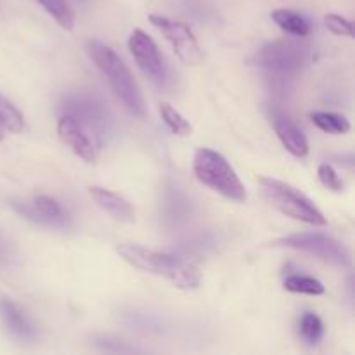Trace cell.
Returning a JSON list of instances; mask_svg holds the SVG:
<instances>
[{"label": "cell", "instance_id": "cell-4", "mask_svg": "<svg viewBox=\"0 0 355 355\" xmlns=\"http://www.w3.org/2000/svg\"><path fill=\"white\" fill-rule=\"evenodd\" d=\"M263 198L272 205L276 210L284 214L286 217L295 220L305 222L311 225H326L328 220L322 215V211L298 189H295L290 184L283 180L272 179V177H262L260 179Z\"/></svg>", "mask_w": 355, "mask_h": 355}, {"label": "cell", "instance_id": "cell-3", "mask_svg": "<svg viewBox=\"0 0 355 355\" xmlns=\"http://www.w3.org/2000/svg\"><path fill=\"white\" fill-rule=\"evenodd\" d=\"M193 170L196 179L224 198L243 203L246 189L227 159L210 148H200L194 153Z\"/></svg>", "mask_w": 355, "mask_h": 355}, {"label": "cell", "instance_id": "cell-1", "mask_svg": "<svg viewBox=\"0 0 355 355\" xmlns=\"http://www.w3.org/2000/svg\"><path fill=\"white\" fill-rule=\"evenodd\" d=\"M87 52H89L94 64L97 66V69L103 73L106 82L110 83L114 96L123 104L125 110L134 116L146 118L148 111H146L144 97H142L134 75L127 68V64L121 61L120 55L99 40H90L87 44Z\"/></svg>", "mask_w": 355, "mask_h": 355}, {"label": "cell", "instance_id": "cell-11", "mask_svg": "<svg viewBox=\"0 0 355 355\" xmlns=\"http://www.w3.org/2000/svg\"><path fill=\"white\" fill-rule=\"evenodd\" d=\"M274 130L291 155L298 156V158H304L309 155V141L297 125L291 123L290 120H284V118H277L274 121Z\"/></svg>", "mask_w": 355, "mask_h": 355}, {"label": "cell", "instance_id": "cell-8", "mask_svg": "<svg viewBox=\"0 0 355 355\" xmlns=\"http://www.w3.org/2000/svg\"><path fill=\"white\" fill-rule=\"evenodd\" d=\"M128 49H130L135 62H137V66L146 76L159 78L163 69L162 58H159L155 40L146 31L139 30V28L132 31V35L128 37Z\"/></svg>", "mask_w": 355, "mask_h": 355}, {"label": "cell", "instance_id": "cell-22", "mask_svg": "<svg viewBox=\"0 0 355 355\" xmlns=\"http://www.w3.org/2000/svg\"><path fill=\"white\" fill-rule=\"evenodd\" d=\"M33 205H35V208H37L38 214L45 218H59L62 214L61 207H59V203L54 200V198L37 196L35 198Z\"/></svg>", "mask_w": 355, "mask_h": 355}, {"label": "cell", "instance_id": "cell-2", "mask_svg": "<svg viewBox=\"0 0 355 355\" xmlns=\"http://www.w3.org/2000/svg\"><path fill=\"white\" fill-rule=\"evenodd\" d=\"M121 259L132 267L155 276L165 277L180 290H194L201 283V272L194 263L175 255L155 252L137 245H120L116 248Z\"/></svg>", "mask_w": 355, "mask_h": 355}, {"label": "cell", "instance_id": "cell-14", "mask_svg": "<svg viewBox=\"0 0 355 355\" xmlns=\"http://www.w3.org/2000/svg\"><path fill=\"white\" fill-rule=\"evenodd\" d=\"M311 120L322 132L333 135H343L350 130V121L342 114L331 113V111H315L311 114Z\"/></svg>", "mask_w": 355, "mask_h": 355}, {"label": "cell", "instance_id": "cell-15", "mask_svg": "<svg viewBox=\"0 0 355 355\" xmlns=\"http://www.w3.org/2000/svg\"><path fill=\"white\" fill-rule=\"evenodd\" d=\"M55 21L64 30H73L75 26V12H73L71 6L68 0H37Z\"/></svg>", "mask_w": 355, "mask_h": 355}, {"label": "cell", "instance_id": "cell-21", "mask_svg": "<svg viewBox=\"0 0 355 355\" xmlns=\"http://www.w3.org/2000/svg\"><path fill=\"white\" fill-rule=\"evenodd\" d=\"M319 180L322 182V186L329 191H335V193H340L343 189V180L340 179V175L336 173V170L333 168L329 163H322L318 170Z\"/></svg>", "mask_w": 355, "mask_h": 355}, {"label": "cell", "instance_id": "cell-7", "mask_svg": "<svg viewBox=\"0 0 355 355\" xmlns=\"http://www.w3.org/2000/svg\"><path fill=\"white\" fill-rule=\"evenodd\" d=\"M305 59H307V51L302 45L286 40L267 44L257 54V62L262 68L277 73L297 71L302 64H305Z\"/></svg>", "mask_w": 355, "mask_h": 355}, {"label": "cell", "instance_id": "cell-18", "mask_svg": "<svg viewBox=\"0 0 355 355\" xmlns=\"http://www.w3.org/2000/svg\"><path fill=\"white\" fill-rule=\"evenodd\" d=\"M159 114H162V120L165 121L166 127H168L175 135H182L184 137V135H189L191 132H193V127H191L189 121H187L175 107L170 106V104L163 103L162 106H159Z\"/></svg>", "mask_w": 355, "mask_h": 355}, {"label": "cell", "instance_id": "cell-16", "mask_svg": "<svg viewBox=\"0 0 355 355\" xmlns=\"http://www.w3.org/2000/svg\"><path fill=\"white\" fill-rule=\"evenodd\" d=\"M284 290L291 291V293H302V295H318L324 293V286H322L321 281L314 279L311 276H300V274H295L284 279L283 283Z\"/></svg>", "mask_w": 355, "mask_h": 355}, {"label": "cell", "instance_id": "cell-19", "mask_svg": "<svg viewBox=\"0 0 355 355\" xmlns=\"http://www.w3.org/2000/svg\"><path fill=\"white\" fill-rule=\"evenodd\" d=\"M300 331L305 342L311 343V345L318 343L319 340H321L322 331H324L322 321L319 319V315L312 314V312H305L300 319Z\"/></svg>", "mask_w": 355, "mask_h": 355}, {"label": "cell", "instance_id": "cell-9", "mask_svg": "<svg viewBox=\"0 0 355 355\" xmlns=\"http://www.w3.org/2000/svg\"><path fill=\"white\" fill-rule=\"evenodd\" d=\"M58 134L61 137V141L66 146H69V149L78 158H82L87 163L96 162V148H94L92 141H90L87 132L83 130V127L80 125V121L76 118L69 116V114H64V116L59 118Z\"/></svg>", "mask_w": 355, "mask_h": 355}, {"label": "cell", "instance_id": "cell-13", "mask_svg": "<svg viewBox=\"0 0 355 355\" xmlns=\"http://www.w3.org/2000/svg\"><path fill=\"white\" fill-rule=\"evenodd\" d=\"M270 17L274 19V23L284 30L286 33L295 35V37H307L311 33V23L309 19H305L300 14L293 12L290 9H276L272 10Z\"/></svg>", "mask_w": 355, "mask_h": 355}, {"label": "cell", "instance_id": "cell-12", "mask_svg": "<svg viewBox=\"0 0 355 355\" xmlns=\"http://www.w3.org/2000/svg\"><path fill=\"white\" fill-rule=\"evenodd\" d=\"M0 315H2L6 326L14 335L21 336V338H31L35 335V329L31 326V322L28 321L24 312L14 302L0 300Z\"/></svg>", "mask_w": 355, "mask_h": 355}, {"label": "cell", "instance_id": "cell-17", "mask_svg": "<svg viewBox=\"0 0 355 355\" xmlns=\"http://www.w3.org/2000/svg\"><path fill=\"white\" fill-rule=\"evenodd\" d=\"M0 127L14 134H19L24 128V118L21 111L2 94H0Z\"/></svg>", "mask_w": 355, "mask_h": 355}, {"label": "cell", "instance_id": "cell-10", "mask_svg": "<svg viewBox=\"0 0 355 355\" xmlns=\"http://www.w3.org/2000/svg\"><path fill=\"white\" fill-rule=\"evenodd\" d=\"M89 194L92 196V200L96 201L97 207L103 208V210L106 211V214H110L114 220L123 222V224H132V222H135L134 207H132L125 198H121L120 194L96 186L90 187Z\"/></svg>", "mask_w": 355, "mask_h": 355}, {"label": "cell", "instance_id": "cell-20", "mask_svg": "<svg viewBox=\"0 0 355 355\" xmlns=\"http://www.w3.org/2000/svg\"><path fill=\"white\" fill-rule=\"evenodd\" d=\"M324 26L335 35H342V37H350V38L354 37L352 21H349L343 16H338V14H326Z\"/></svg>", "mask_w": 355, "mask_h": 355}, {"label": "cell", "instance_id": "cell-6", "mask_svg": "<svg viewBox=\"0 0 355 355\" xmlns=\"http://www.w3.org/2000/svg\"><path fill=\"white\" fill-rule=\"evenodd\" d=\"M149 21L165 35L175 55L184 64L196 66L203 61V52H201L200 44H198L196 37L187 24L172 19V17L159 16V14H151Z\"/></svg>", "mask_w": 355, "mask_h": 355}, {"label": "cell", "instance_id": "cell-5", "mask_svg": "<svg viewBox=\"0 0 355 355\" xmlns=\"http://www.w3.org/2000/svg\"><path fill=\"white\" fill-rule=\"evenodd\" d=\"M279 245L314 255L322 262L336 267H349L352 263L350 252L343 243L322 232H297L279 239Z\"/></svg>", "mask_w": 355, "mask_h": 355}, {"label": "cell", "instance_id": "cell-23", "mask_svg": "<svg viewBox=\"0 0 355 355\" xmlns=\"http://www.w3.org/2000/svg\"><path fill=\"white\" fill-rule=\"evenodd\" d=\"M3 132H6V130H3V128L0 127V141H2V139H3V135H6V134H3Z\"/></svg>", "mask_w": 355, "mask_h": 355}]
</instances>
